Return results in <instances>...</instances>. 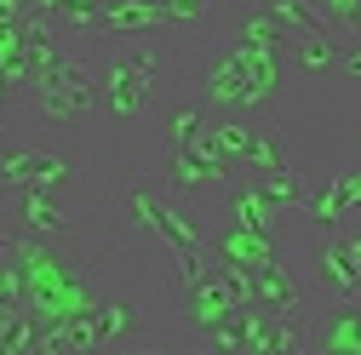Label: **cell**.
I'll list each match as a JSON object with an SVG mask.
<instances>
[{
  "label": "cell",
  "instance_id": "5b68a950",
  "mask_svg": "<svg viewBox=\"0 0 361 355\" xmlns=\"http://www.w3.org/2000/svg\"><path fill=\"white\" fill-rule=\"evenodd\" d=\"M252 304L264 309V316L276 321H310L315 327V309H322V298L304 292L281 263H264V270H252Z\"/></svg>",
  "mask_w": 361,
  "mask_h": 355
},
{
  "label": "cell",
  "instance_id": "9a60e30c",
  "mask_svg": "<svg viewBox=\"0 0 361 355\" xmlns=\"http://www.w3.org/2000/svg\"><path fill=\"white\" fill-rule=\"evenodd\" d=\"M338 40H344V46H361V0H355V12L344 18V29H338Z\"/></svg>",
  "mask_w": 361,
  "mask_h": 355
},
{
  "label": "cell",
  "instance_id": "9c48e42d",
  "mask_svg": "<svg viewBox=\"0 0 361 355\" xmlns=\"http://www.w3.org/2000/svg\"><path fill=\"white\" fill-rule=\"evenodd\" d=\"M287 63L304 80H333V75H344V40L338 35H293L287 40Z\"/></svg>",
  "mask_w": 361,
  "mask_h": 355
},
{
  "label": "cell",
  "instance_id": "277c9868",
  "mask_svg": "<svg viewBox=\"0 0 361 355\" xmlns=\"http://www.w3.org/2000/svg\"><path fill=\"white\" fill-rule=\"evenodd\" d=\"M12 230L40 235V241H75L80 212L58 189H12Z\"/></svg>",
  "mask_w": 361,
  "mask_h": 355
},
{
  "label": "cell",
  "instance_id": "4fadbf2b",
  "mask_svg": "<svg viewBox=\"0 0 361 355\" xmlns=\"http://www.w3.org/2000/svg\"><path fill=\"white\" fill-rule=\"evenodd\" d=\"M40 344V321L29 309H0V355H29Z\"/></svg>",
  "mask_w": 361,
  "mask_h": 355
},
{
  "label": "cell",
  "instance_id": "7a4b0ae2",
  "mask_svg": "<svg viewBox=\"0 0 361 355\" xmlns=\"http://www.w3.org/2000/svg\"><path fill=\"white\" fill-rule=\"evenodd\" d=\"M281 75H287L281 46H258V40H241V35L224 29L218 40H201V63L190 69V98L207 115L252 120L276 104Z\"/></svg>",
  "mask_w": 361,
  "mask_h": 355
},
{
  "label": "cell",
  "instance_id": "ba28073f",
  "mask_svg": "<svg viewBox=\"0 0 361 355\" xmlns=\"http://www.w3.org/2000/svg\"><path fill=\"white\" fill-rule=\"evenodd\" d=\"M315 287H322V304H338V298H361V275H355V263L333 235H322V252H315Z\"/></svg>",
  "mask_w": 361,
  "mask_h": 355
},
{
  "label": "cell",
  "instance_id": "2e32d148",
  "mask_svg": "<svg viewBox=\"0 0 361 355\" xmlns=\"http://www.w3.org/2000/svg\"><path fill=\"white\" fill-rule=\"evenodd\" d=\"M344 241V252H350V263H355V275H361V230H350V235H338Z\"/></svg>",
  "mask_w": 361,
  "mask_h": 355
},
{
  "label": "cell",
  "instance_id": "6da1fadb",
  "mask_svg": "<svg viewBox=\"0 0 361 355\" xmlns=\"http://www.w3.org/2000/svg\"><path fill=\"white\" fill-rule=\"evenodd\" d=\"M201 40L184 29L92 35L86 58L98 75V115L109 138H161L166 109L190 92V58Z\"/></svg>",
  "mask_w": 361,
  "mask_h": 355
},
{
  "label": "cell",
  "instance_id": "30bf717a",
  "mask_svg": "<svg viewBox=\"0 0 361 355\" xmlns=\"http://www.w3.org/2000/svg\"><path fill=\"white\" fill-rule=\"evenodd\" d=\"M212 258L224 263H235V270H264V263H276V241H269V230H252V224H235L230 218V230H224L212 241Z\"/></svg>",
  "mask_w": 361,
  "mask_h": 355
},
{
  "label": "cell",
  "instance_id": "3957f363",
  "mask_svg": "<svg viewBox=\"0 0 361 355\" xmlns=\"http://www.w3.org/2000/svg\"><path fill=\"white\" fill-rule=\"evenodd\" d=\"M29 115L40 126V138H58V144H86L98 149V132H104V115H98V75H92V58H86V40L47 63L29 86Z\"/></svg>",
  "mask_w": 361,
  "mask_h": 355
},
{
  "label": "cell",
  "instance_id": "52a82bcc",
  "mask_svg": "<svg viewBox=\"0 0 361 355\" xmlns=\"http://www.w3.org/2000/svg\"><path fill=\"white\" fill-rule=\"evenodd\" d=\"M355 206H361V172H338V178H327V184H315L310 201H304V212L315 218V230H322V235H333L338 218L355 212Z\"/></svg>",
  "mask_w": 361,
  "mask_h": 355
},
{
  "label": "cell",
  "instance_id": "8992f818",
  "mask_svg": "<svg viewBox=\"0 0 361 355\" xmlns=\"http://www.w3.org/2000/svg\"><path fill=\"white\" fill-rule=\"evenodd\" d=\"M315 355H361V298H338L315 309V332H310Z\"/></svg>",
  "mask_w": 361,
  "mask_h": 355
},
{
  "label": "cell",
  "instance_id": "8fae6325",
  "mask_svg": "<svg viewBox=\"0 0 361 355\" xmlns=\"http://www.w3.org/2000/svg\"><path fill=\"white\" fill-rule=\"evenodd\" d=\"M92 327H98V349H126L132 338H138V309L121 304V298H98Z\"/></svg>",
  "mask_w": 361,
  "mask_h": 355
},
{
  "label": "cell",
  "instance_id": "7c38bea8",
  "mask_svg": "<svg viewBox=\"0 0 361 355\" xmlns=\"http://www.w3.org/2000/svg\"><path fill=\"white\" fill-rule=\"evenodd\" d=\"M247 178H252V172H247ZM252 184L264 189V201H269V206H298V212H304V201H310V189H315L310 178H304V172H293V166L264 172V178H252Z\"/></svg>",
  "mask_w": 361,
  "mask_h": 355
},
{
  "label": "cell",
  "instance_id": "5bb4252c",
  "mask_svg": "<svg viewBox=\"0 0 361 355\" xmlns=\"http://www.w3.org/2000/svg\"><path fill=\"white\" fill-rule=\"evenodd\" d=\"M315 12H322V18L333 23V35H338V29H344V18L355 12V0H315Z\"/></svg>",
  "mask_w": 361,
  "mask_h": 355
}]
</instances>
